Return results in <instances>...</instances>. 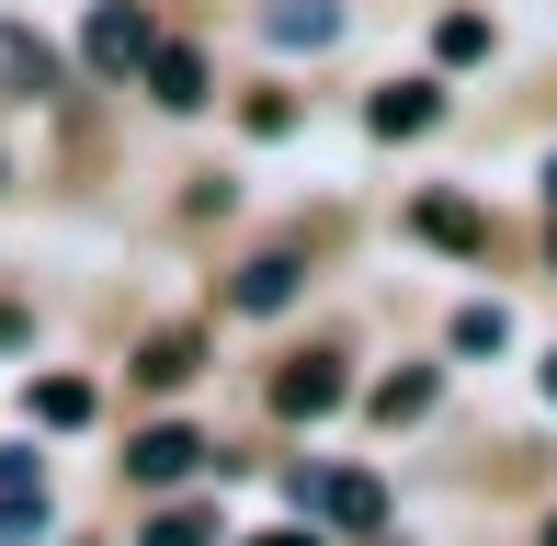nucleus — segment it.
<instances>
[{
    "label": "nucleus",
    "mask_w": 557,
    "mask_h": 546,
    "mask_svg": "<svg viewBox=\"0 0 557 546\" xmlns=\"http://www.w3.org/2000/svg\"><path fill=\"white\" fill-rule=\"evenodd\" d=\"M148 12L137 0H103V12H91V35H81V69H103V80H125V69H148Z\"/></svg>",
    "instance_id": "nucleus-1"
},
{
    "label": "nucleus",
    "mask_w": 557,
    "mask_h": 546,
    "mask_svg": "<svg viewBox=\"0 0 557 546\" xmlns=\"http://www.w3.org/2000/svg\"><path fill=\"white\" fill-rule=\"evenodd\" d=\"M342 353H296L285 364V376H273V410H285V421H319V410H342Z\"/></svg>",
    "instance_id": "nucleus-2"
},
{
    "label": "nucleus",
    "mask_w": 557,
    "mask_h": 546,
    "mask_svg": "<svg viewBox=\"0 0 557 546\" xmlns=\"http://www.w3.org/2000/svg\"><path fill=\"white\" fill-rule=\"evenodd\" d=\"M319 512H331L342 535H375L387 524V479H375V467H331V479H319Z\"/></svg>",
    "instance_id": "nucleus-3"
},
{
    "label": "nucleus",
    "mask_w": 557,
    "mask_h": 546,
    "mask_svg": "<svg viewBox=\"0 0 557 546\" xmlns=\"http://www.w3.org/2000/svg\"><path fill=\"white\" fill-rule=\"evenodd\" d=\"M137 80H148V103H171V114H194V103H206V46H148V69H137Z\"/></svg>",
    "instance_id": "nucleus-4"
},
{
    "label": "nucleus",
    "mask_w": 557,
    "mask_h": 546,
    "mask_svg": "<svg viewBox=\"0 0 557 546\" xmlns=\"http://www.w3.org/2000/svg\"><path fill=\"white\" fill-rule=\"evenodd\" d=\"M194 456H206V444H194L183 421H160V433H137V444H125V467H137L148 489H183V479H194Z\"/></svg>",
    "instance_id": "nucleus-5"
},
{
    "label": "nucleus",
    "mask_w": 557,
    "mask_h": 546,
    "mask_svg": "<svg viewBox=\"0 0 557 546\" xmlns=\"http://www.w3.org/2000/svg\"><path fill=\"white\" fill-rule=\"evenodd\" d=\"M285 296H296V251H262V262L227 273V308H239V319H273Z\"/></svg>",
    "instance_id": "nucleus-6"
},
{
    "label": "nucleus",
    "mask_w": 557,
    "mask_h": 546,
    "mask_svg": "<svg viewBox=\"0 0 557 546\" xmlns=\"http://www.w3.org/2000/svg\"><path fill=\"white\" fill-rule=\"evenodd\" d=\"M421 126H444V91L433 80H387V91H375V137H421Z\"/></svg>",
    "instance_id": "nucleus-7"
},
{
    "label": "nucleus",
    "mask_w": 557,
    "mask_h": 546,
    "mask_svg": "<svg viewBox=\"0 0 557 546\" xmlns=\"http://www.w3.org/2000/svg\"><path fill=\"white\" fill-rule=\"evenodd\" d=\"M262 35H273V46H331V35H342V0H273Z\"/></svg>",
    "instance_id": "nucleus-8"
},
{
    "label": "nucleus",
    "mask_w": 557,
    "mask_h": 546,
    "mask_svg": "<svg viewBox=\"0 0 557 546\" xmlns=\"http://www.w3.org/2000/svg\"><path fill=\"white\" fill-rule=\"evenodd\" d=\"M194 364H206V331H148V353H137V376H148V387H183Z\"/></svg>",
    "instance_id": "nucleus-9"
},
{
    "label": "nucleus",
    "mask_w": 557,
    "mask_h": 546,
    "mask_svg": "<svg viewBox=\"0 0 557 546\" xmlns=\"http://www.w3.org/2000/svg\"><path fill=\"white\" fill-rule=\"evenodd\" d=\"M410 228H421V239H444V251H478V206H455V194H421Z\"/></svg>",
    "instance_id": "nucleus-10"
},
{
    "label": "nucleus",
    "mask_w": 557,
    "mask_h": 546,
    "mask_svg": "<svg viewBox=\"0 0 557 546\" xmlns=\"http://www.w3.org/2000/svg\"><path fill=\"white\" fill-rule=\"evenodd\" d=\"M35 421H46V433H81V421H91V387L81 376H35Z\"/></svg>",
    "instance_id": "nucleus-11"
},
{
    "label": "nucleus",
    "mask_w": 557,
    "mask_h": 546,
    "mask_svg": "<svg viewBox=\"0 0 557 546\" xmlns=\"http://www.w3.org/2000/svg\"><path fill=\"white\" fill-rule=\"evenodd\" d=\"M433 410V364H398L387 387H375V421H421Z\"/></svg>",
    "instance_id": "nucleus-12"
},
{
    "label": "nucleus",
    "mask_w": 557,
    "mask_h": 546,
    "mask_svg": "<svg viewBox=\"0 0 557 546\" xmlns=\"http://www.w3.org/2000/svg\"><path fill=\"white\" fill-rule=\"evenodd\" d=\"M433 58H455V69H467V58H490V23H478V12H455V23H433Z\"/></svg>",
    "instance_id": "nucleus-13"
},
{
    "label": "nucleus",
    "mask_w": 557,
    "mask_h": 546,
    "mask_svg": "<svg viewBox=\"0 0 557 546\" xmlns=\"http://www.w3.org/2000/svg\"><path fill=\"white\" fill-rule=\"evenodd\" d=\"M137 546H206V512H160V524H148Z\"/></svg>",
    "instance_id": "nucleus-14"
},
{
    "label": "nucleus",
    "mask_w": 557,
    "mask_h": 546,
    "mask_svg": "<svg viewBox=\"0 0 557 546\" xmlns=\"http://www.w3.org/2000/svg\"><path fill=\"white\" fill-rule=\"evenodd\" d=\"M546 399H557V353H546Z\"/></svg>",
    "instance_id": "nucleus-15"
},
{
    "label": "nucleus",
    "mask_w": 557,
    "mask_h": 546,
    "mask_svg": "<svg viewBox=\"0 0 557 546\" xmlns=\"http://www.w3.org/2000/svg\"><path fill=\"white\" fill-rule=\"evenodd\" d=\"M546 206H557V160H546Z\"/></svg>",
    "instance_id": "nucleus-16"
},
{
    "label": "nucleus",
    "mask_w": 557,
    "mask_h": 546,
    "mask_svg": "<svg viewBox=\"0 0 557 546\" xmlns=\"http://www.w3.org/2000/svg\"><path fill=\"white\" fill-rule=\"evenodd\" d=\"M546 546H557V524H546Z\"/></svg>",
    "instance_id": "nucleus-17"
}]
</instances>
